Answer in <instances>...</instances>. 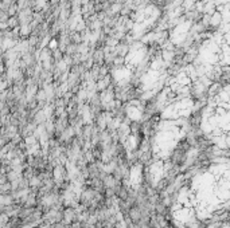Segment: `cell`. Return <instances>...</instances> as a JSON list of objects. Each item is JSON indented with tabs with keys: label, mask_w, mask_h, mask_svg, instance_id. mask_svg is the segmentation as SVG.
Instances as JSON below:
<instances>
[{
	"label": "cell",
	"mask_w": 230,
	"mask_h": 228,
	"mask_svg": "<svg viewBox=\"0 0 230 228\" xmlns=\"http://www.w3.org/2000/svg\"><path fill=\"white\" fill-rule=\"evenodd\" d=\"M62 215H63V220H62L63 223L71 224L74 220H76V208H70V207L63 208Z\"/></svg>",
	"instance_id": "1"
},
{
	"label": "cell",
	"mask_w": 230,
	"mask_h": 228,
	"mask_svg": "<svg viewBox=\"0 0 230 228\" xmlns=\"http://www.w3.org/2000/svg\"><path fill=\"white\" fill-rule=\"evenodd\" d=\"M128 217L131 219L133 223H137V221L140 220V217H141V211H140L139 207H136V205H133V207H131L128 211Z\"/></svg>",
	"instance_id": "2"
}]
</instances>
